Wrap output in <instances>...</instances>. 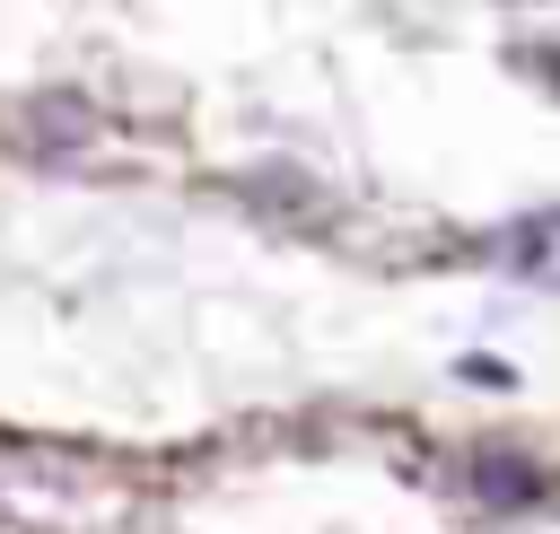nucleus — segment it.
Here are the masks:
<instances>
[{
  "instance_id": "2",
  "label": "nucleus",
  "mask_w": 560,
  "mask_h": 534,
  "mask_svg": "<svg viewBox=\"0 0 560 534\" xmlns=\"http://www.w3.org/2000/svg\"><path fill=\"white\" fill-rule=\"evenodd\" d=\"M455 376H464V385H516V376H508V368H499V359H464V368H455Z\"/></svg>"
},
{
  "instance_id": "1",
  "label": "nucleus",
  "mask_w": 560,
  "mask_h": 534,
  "mask_svg": "<svg viewBox=\"0 0 560 534\" xmlns=\"http://www.w3.org/2000/svg\"><path fill=\"white\" fill-rule=\"evenodd\" d=\"M481 490H490V499H525L534 473H516V464H481Z\"/></svg>"
}]
</instances>
